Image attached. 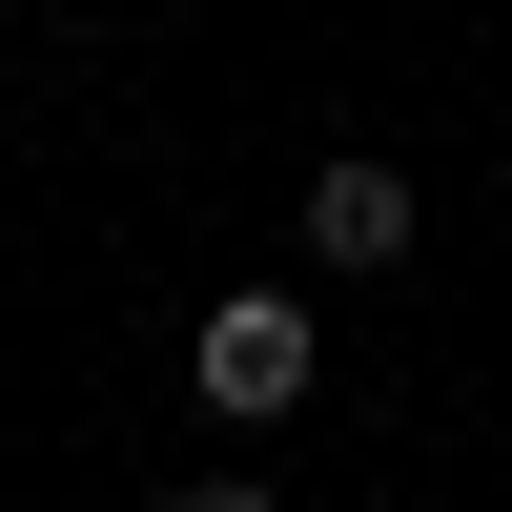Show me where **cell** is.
Returning a JSON list of instances; mask_svg holds the SVG:
<instances>
[{"label":"cell","mask_w":512,"mask_h":512,"mask_svg":"<svg viewBox=\"0 0 512 512\" xmlns=\"http://www.w3.org/2000/svg\"><path fill=\"white\" fill-rule=\"evenodd\" d=\"M308 369H328V328L287 308V287H226V308H205V349H185V390L226 410V431H267V410H308Z\"/></svg>","instance_id":"obj_1"},{"label":"cell","mask_w":512,"mask_h":512,"mask_svg":"<svg viewBox=\"0 0 512 512\" xmlns=\"http://www.w3.org/2000/svg\"><path fill=\"white\" fill-rule=\"evenodd\" d=\"M308 246H328V267H410V164H308Z\"/></svg>","instance_id":"obj_2"},{"label":"cell","mask_w":512,"mask_h":512,"mask_svg":"<svg viewBox=\"0 0 512 512\" xmlns=\"http://www.w3.org/2000/svg\"><path fill=\"white\" fill-rule=\"evenodd\" d=\"M164 512H287V492H267V472H185Z\"/></svg>","instance_id":"obj_3"}]
</instances>
